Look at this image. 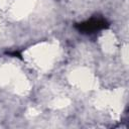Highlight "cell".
<instances>
[{"label":"cell","mask_w":129,"mask_h":129,"mask_svg":"<svg viewBox=\"0 0 129 129\" xmlns=\"http://www.w3.org/2000/svg\"><path fill=\"white\" fill-rule=\"evenodd\" d=\"M109 26V22L101 17H92L86 21L80 22V23H76L75 24V28L84 34H92V33H96L98 31H101L103 29L108 28Z\"/></svg>","instance_id":"6da1fadb"}]
</instances>
